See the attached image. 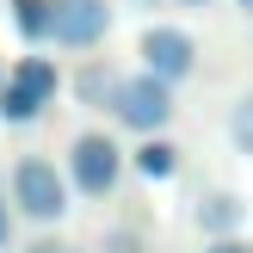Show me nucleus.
<instances>
[{
	"instance_id": "obj_1",
	"label": "nucleus",
	"mask_w": 253,
	"mask_h": 253,
	"mask_svg": "<svg viewBox=\"0 0 253 253\" xmlns=\"http://www.w3.org/2000/svg\"><path fill=\"white\" fill-rule=\"evenodd\" d=\"M6 204L19 210L31 229H56V222L68 216V204H74L68 173H62L49 155H19L6 167Z\"/></svg>"
},
{
	"instance_id": "obj_2",
	"label": "nucleus",
	"mask_w": 253,
	"mask_h": 253,
	"mask_svg": "<svg viewBox=\"0 0 253 253\" xmlns=\"http://www.w3.org/2000/svg\"><path fill=\"white\" fill-rule=\"evenodd\" d=\"M111 118L124 124L130 136H161L173 118H179V86L161 81V74L136 68V74H118V86H111Z\"/></svg>"
},
{
	"instance_id": "obj_3",
	"label": "nucleus",
	"mask_w": 253,
	"mask_h": 253,
	"mask_svg": "<svg viewBox=\"0 0 253 253\" xmlns=\"http://www.w3.org/2000/svg\"><path fill=\"white\" fill-rule=\"evenodd\" d=\"M62 155H68L62 173H68V192H74V198L99 204V198L118 192V179H124V148H118L111 130H74Z\"/></svg>"
},
{
	"instance_id": "obj_4",
	"label": "nucleus",
	"mask_w": 253,
	"mask_h": 253,
	"mask_svg": "<svg viewBox=\"0 0 253 253\" xmlns=\"http://www.w3.org/2000/svg\"><path fill=\"white\" fill-rule=\"evenodd\" d=\"M62 74L49 56H19L6 68V81H0V124L6 130H25V124H37L49 111V99H56Z\"/></svg>"
},
{
	"instance_id": "obj_5",
	"label": "nucleus",
	"mask_w": 253,
	"mask_h": 253,
	"mask_svg": "<svg viewBox=\"0 0 253 253\" xmlns=\"http://www.w3.org/2000/svg\"><path fill=\"white\" fill-rule=\"evenodd\" d=\"M136 68H148V74H161V81H173V86H185L198 74V37L185 31V25H142V37H136Z\"/></svg>"
},
{
	"instance_id": "obj_6",
	"label": "nucleus",
	"mask_w": 253,
	"mask_h": 253,
	"mask_svg": "<svg viewBox=\"0 0 253 253\" xmlns=\"http://www.w3.org/2000/svg\"><path fill=\"white\" fill-rule=\"evenodd\" d=\"M118 25V6L111 0H49V43H62L68 56L81 49H99Z\"/></svg>"
},
{
	"instance_id": "obj_7",
	"label": "nucleus",
	"mask_w": 253,
	"mask_h": 253,
	"mask_svg": "<svg viewBox=\"0 0 253 253\" xmlns=\"http://www.w3.org/2000/svg\"><path fill=\"white\" fill-rule=\"evenodd\" d=\"M192 222H198L204 235H241V229H247V198H241V192H222V185H210V192L192 204Z\"/></svg>"
},
{
	"instance_id": "obj_8",
	"label": "nucleus",
	"mask_w": 253,
	"mask_h": 253,
	"mask_svg": "<svg viewBox=\"0 0 253 253\" xmlns=\"http://www.w3.org/2000/svg\"><path fill=\"white\" fill-rule=\"evenodd\" d=\"M130 167L142 173V179L161 185V179H173V173H179V148L167 142V130H161V136H142V148L130 155Z\"/></svg>"
},
{
	"instance_id": "obj_9",
	"label": "nucleus",
	"mask_w": 253,
	"mask_h": 253,
	"mask_svg": "<svg viewBox=\"0 0 253 253\" xmlns=\"http://www.w3.org/2000/svg\"><path fill=\"white\" fill-rule=\"evenodd\" d=\"M118 74H124V68H111V62H81V74H74V99H81V105H93V111H105Z\"/></svg>"
},
{
	"instance_id": "obj_10",
	"label": "nucleus",
	"mask_w": 253,
	"mask_h": 253,
	"mask_svg": "<svg viewBox=\"0 0 253 253\" xmlns=\"http://www.w3.org/2000/svg\"><path fill=\"white\" fill-rule=\"evenodd\" d=\"M222 136H229V148L241 161H253V86H241L229 105V118H222Z\"/></svg>"
},
{
	"instance_id": "obj_11",
	"label": "nucleus",
	"mask_w": 253,
	"mask_h": 253,
	"mask_svg": "<svg viewBox=\"0 0 253 253\" xmlns=\"http://www.w3.org/2000/svg\"><path fill=\"white\" fill-rule=\"evenodd\" d=\"M6 12H12V31L25 37V43H49V0H6Z\"/></svg>"
},
{
	"instance_id": "obj_12",
	"label": "nucleus",
	"mask_w": 253,
	"mask_h": 253,
	"mask_svg": "<svg viewBox=\"0 0 253 253\" xmlns=\"http://www.w3.org/2000/svg\"><path fill=\"white\" fill-rule=\"evenodd\" d=\"M204 253H253V241H241V235H210Z\"/></svg>"
},
{
	"instance_id": "obj_13",
	"label": "nucleus",
	"mask_w": 253,
	"mask_h": 253,
	"mask_svg": "<svg viewBox=\"0 0 253 253\" xmlns=\"http://www.w3.org/2000/svg\"><path fill=\"white\" fill-rule=\"evenodd\" d=\"M6 235H12V204H6V173H0V247H6Z\"/></svg>"
},
{
	"instance_id": "obj_14",
	"label": "nucleus",
	"mask_w": 253,
	"mask_h": 253,
	"mask_svg": "<svg viewBox=\"0 0 253 253\" xmlns=\"http://www.w3.org/2000/svg\"><path fill=\"white\" fill-rule=\"evenodd\" d=\"M167 6H185V12H204V6H216V0H167Z\"/></svg>"
},
{
	"instance_id": "obj_15",
	"label": "nucleus",
	"mask_w": 253,
	"mask_h": 253,
	"mask_svg": "<svg viewBox=\"0 0 253 253\" xmlns=\"http://www.w3.org/2000/svg\"><path fill=\"white\" fill-rule=\"evenodd\" d=\"M19 253H62L56 241H31V247H19Z\"/></svg>"
},
{
	"instance_id": "obj_16",
	"label": "nucleus",
	"mask_w": 253,
	"mask_h": 253,
	"mask_svg": "<svg viewBox=\"0 0 253 253\" xmlns=\"http://www.w3.org/2000/svg\"><path fill=\"white\" fill-rule=\"evenodd\" d=\"M235 12H247V19H253V0H235Z\"/></svg>"
},
{
	"instance_id": "obj_17",
	"label": "nucleus",
	"mask_w": 253,
	"mask_h": 253,
	"mask_svg": "<svg viewBox=\"0 0 253 253\" xmlns=\"http://www.w3.org/2000/svg\"><path fill=\"white\" fill-rule=\"evenodd\" d=\"M0 81H6V62H0Z\"/></svg>"
},
{
	"instance_id": "obj_18",
	"label": "nucleus",
	"mask_w": 253,
	"mask_h": 253,
	"mask_svg": "<svg viewBox=\"0 0 253 253\" xmlns=\"http://www.w3.org/2000/svg\"><path fill=\"white\" fill-rule=\"evenodd\" d=\"M62 253H81V247H62Z\"/></svg>"
}]
</instances>
